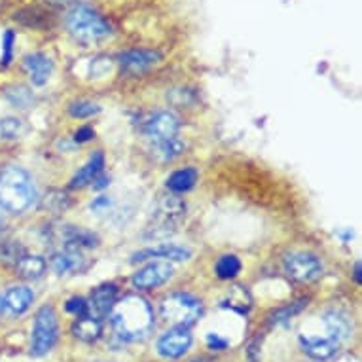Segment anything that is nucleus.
I'll return each instance as SVG.
<instances>
[{
  "label": "nucleus",
  "instance_id": "20e7f679",
  "mask_svg": "<svg viewBox=\"0 0 362 362\" xmlns=\"http://www.w3.org/2000/svg\"><path fill=\"white\" fill-rule=\"evenodd\" d=\"M186 203L178 197L171 196L161 199L158 207L152 213L148 226H146V238L148 239H163L167 235L177 232L180 220L185 218Z\"/></svg>",
  "mask_w": 362,
  "mask_h": 362
},
{
  "label": "nucleus",
  "instance_id": "4be33fe9",
  "mask_svg": "<svg viewBox=\"0 0 362 362\" xmlns=\"http://www.w3.org/2000/svg\"><path fill=\"white\" fill-rule=\"evenodd\" d=\"M46 260L42 258V256H29L23 255L19 258V262L16 264V269H18L19 277H23V279L29 281H36L40 279L42 275L46 274Z\"/></svg>",
  "mask_w": 362,
  "mask_h": 362
},
{
  "label": "nucleus",
  "instance_id": "423d86ee",
  "mask_svg": "<svg viewBox=\"0 0 362 362\" xmlns=\"http://www.w3.org/2000/svg\"><path fill=\"white\" fill-rule=\"evenodd\" d=\"M59 336V322L52 305L38 309L33 328V341H30V355L44 356L57 341Z\"/></svg>",
  "mask_w": 362,
  "mask_h": 362
},
{
  "label": "nucleus",
  "instance_id": "f257e3e1",
  "mask_svg": "<svg viewBox=\"0 0 362 362\" xmlns=\"http://www.w3.org/2000/svg\"><path fill=\"white\" fill-rule=\"evenodd\" d=\"M114 332L125 341H141L154 328V311L141 296H125L110 309Z\"/></svg>",
  "mask_w": 362,
  "mask_h": 362
},
{
  "label": "nucleus",
  "instance_id": "393cba45",
  "mask_svg": "<svg viewBox=\"0 0 362 362\" xmlns=\"http://www.w3.org/2000/svg\"><path fill=\"white\" fill-rule=\"evenodd\" d=\"M239 272H241V260L235 255L220 256L214 264V274L218 275L220 279H233L238 277Z\"/></svg>",
  "mask_w": 362,
  "mask_h": 362
},
{
  "label": "nucleus",
  "instance_id": "b1692460",
  "mask_svg": "<svg viewBox=\"0 0 362 362\" xmlns=\"http://www.w3.org/2000/svg\"><path fill=\"white\" fill-rule=\"evenodd\" d=\"M182 150H185V144L178 141V137L171 139V141H163V143H154V146H152L154 158L158 161H163V163L178 158L182 154Z\"/></svg>",
  "mask_w": 362,
  "mask_h": 362
},
{
  "label": "nucleus",
  "instance_id": "c756f323",
  "mask_svg": "<svg viewBox=\"0 0 362 362\" xmlns=\"http://www.w3.org/2000/svg\"><path fill=\"white\" fill-rule=\"evenodd\" d=\"M13 44H16V33L12 29L4 30L2 35V66L10 65V61L13 57Z\"/></svg>",
  "mask_w": 362,
  "mask_h": 362
},
{
  "label": "nucleus",
  "instance_id": "58836bf2",
  "mask_svg": "<svg viewBox=\"0 0 362 362\" xmlns=\"http://www.w3.org/2000/svg\"><path fill=\"white\" fill-rule=\"evenodd\" d=\"M4 313V302H2V298H0V315Z\"/></svg>",
  "mask_w": 362,
  "mask_h": 362
},
{
  "label": "nucleus",
  "instance_id": "2eb2a0df",
  "mask_svg": "<svg viewBox=\"0 0 362 362\" xmlns=\"http://www.w3.org/2000/svg\"><path fill=\"white\" fill-rule=\"evenodd\" d=\"M322 322L327 327L328 338L334 339L338 345L347 341L351 338V334H353V322H351L349 315L344 313V311H338V309L325 313Z\"/></svg>",
  "mask_w": 362,
  "mask_h": 362
},
{
  "label": "nucleus",
  "instance_id": "cd10ccee",
  "mask_svg": "<svg viewBox=\"0 0 362 362\" xmlns=\"http://www.w3.org/2000/svg\"><path fill=\"white\" fill-rule=\"evenodd\" d=\"M23 255V247L18 243H13V241H8V243H4L0 247V258L6 262V264H12V266H16L19 262V258Z\"/></svg>",
  "mask_w": 362,
  "mask_h": 362
},
{
  "label": "nucleus",
  "instance_id": "412c9836",
  "mask_svg": "<svg viewBox=\"0 0 362 362\" xmlns=\"http://www.w3.org/2000/svg\"><path fill=\"white\" fill-rule=\"evenodd\" d=\"M101 332V321L95 319V317H91V315H82V317H78L76 322L72 325V334H74L78 339L86 341V344H91V341L99 339Z\"/></svg>",
  "mask_w": 362,
  "mask_h": 362
},
{
  "label": "nucleus",
  "instance_id": "1a4fd4ad",
  "mask_svg": "<svg viewBox=\"0 0 362 362\" xmlns=\"http://www.w3.org/2000/svg\"><path fill=\"white\" fill-rule=\"evenodd\" d=\"M192 334L188 328L175 327L173 330L165 332L158 341V353L165 358H180L190 349Z\"/></svg>",
  "mask_w": 362,
  "mask_h": 362
},
{
  "label": "nucleus",
  "instance_id": "7ed1b4c3",
  "mask_svg": "<svg viewBox=\"0 0 362 362\" xmlns=\"http://www.w3.org/2000/svg\"><path fill=\"white\" fill-rule=\"evenodd\" d=\"M65 23L72 38L83 46L107 40L108 36L112 35L110 23L88 4H74L71 12L66 13Z\"/></svg>",
  "mask_w": 362,
  "mask_h": 362
},
{
  "label": "nucleus",
  "instance_id": "4468645a",
  "mask_svg": "<svg viewBox=\"0 0 362 362\" xmlns=\"http://www.w3.org/2000/svg\"><path fill=\"white\" fill-rule=\"evenodd\" d=\"M300 345H302L303 353L315 358V361H328L339 349V345L328 336L321 338V336H313V334H302L300 336Z\"/></svg>",
  "mask_w": 362,
  "mask_h": 362
},
{
  "label": "nucleus",
  "instance_id": "a878e982",
  "mask_svg": "<svg viewBox=\"0 0 362 362\" xmlns=\"http://www.w3.org/2000/svg\"><path fill=\"white\" fill-rule=\"evenodd\" d=\"M25 133V124L18 118H4L0 119V135L8 141L19 139Z\"/></svg>",
  "mask_w": 362,
  "mask_h": 362
},
{
  "label": "nucleus",
  "instance_id": "473e14b6",
  "mask_svg": "<svg viewBox=\"0 0 362 362\" xmlns=\"http://www.w3.org/2000/svg\"><path fill=\"white\" fill-rule=\"evenodd\" d=\"M110 71V59H97L91 63V76H105Z\"/></svg>",
  "mask_w": 362,
  "mask_h": 362
},
{
  "label": "nucleus",
  "instance_id": "e433bc0d",
  "mask_svg": "<svg viewBox=\"0 0 362 362\" xmlns=\"http://www.w3.org/2000/svg\"><path fill=\"white\" fill-rule=\"evenodd\" d=\"M353 277H355V281L356 283H361V264H358V262H356L355 264V274H353Z\"/></svg>",
  "mask_w": 362,
  "mask_h": 362
},
{
  "label": "nucleus",
  "instance_id": "2f4dec72",
  "mask_svg": "<svg viewBox=\"0 0 362 362\" xmlns=\"http://www.w3.org/2000/svg\"><path fill=\"white\" fill-rule=\"evenodd\" d=\"M66 311L72 313L74 317H82V315H88V302L83 298H71L66 302Z\"/></svg>",
  "mask_w": 362,
  "mask_h": 362
},
{
  "label": "nucleus",
  "instance_id": "9d476101",
  "mask_svg": "<svg viewBox=\"0 0 362 362\" xmlns=\"http://www.w3.org/2000/svg\"><path fill=\"white\" fill-rule=\"evenodd\" d=\"M178 131H180V119L173 112H158L146 124V135L152 144L177 139Z\"/></svg>",
  "mask_w": 362,
  "mask_h": 362
},
{
  "label": "nucleus",
  "instance_id": "6ab92c4d",
  "mask_svg": "<svg viewBox=\"0 0 362 362\" xmlns=\"http://www.w3.org/2000/svg\"><path fill=\"white\" fill-rule=\"evenodd\" d=\"M35 300V294L29 286H12L10 291L4 294L2 302H4V311L10 315H23L30 308V303Z\"/></svg>",
  "mask_w": 362,
  "mask_h": 362
},
{
  "label": "nucleus",
  "instance_id": "a211bd4d",
  "mask_svg": "<svg viewBox=\"0 0 362 362\" xmlns=\"http://www.w3.org/2000/svg\"><path fill=\"white\" fill-rule=\"evenodd\" d=\"M57 239L61 241V245H65V249H91V247H97L99 239H97L95 233L86 232L82 228H74V226H65L57 232Z\"/></svg>",
  "mask_w": 362,
  "mask_h": 362
},
{
  "label": "nucleus",
  "instance_id": "dca6fc26",
  "mask_svg": "<svg viewBox=\"0 0 362 362\" xmlns=\"http://www.w3.org/2000/svg\"><path fill=\"white\" fill-rule=\"evenodd\" d=\"M52 267H54L57 275L80 274L88 267V262H86L80 250L65 249L52 256Z\"/></svg>",
  "mask_w": 362,
  "mask_h": 362
},
{
  "label": "nucleus",
  "instance_id": "72a5a7b5",
  "mask_svg": "<svg viewBox=\"0 0 362 362\" xmlns=\"http://www.w3.org/2000/svg\"><path fill=\"white\" fill-rule=\"evenodd\" d=\"M93 137H95V131H93V127H89V125H83V127H80V129L74 133V141H76V143H88V141H91Z\"/></svg>",
  "mask_w": 362,
  "mask_h": 362
},
{
  "label": "nucleus",
  "instance_id": "f704fd0d",
  "mask_svg": "<svg viewBox=\"0 0 362 362\" xmlns=\"http://www.w3.org/2000/svg\"><path fill=\"white\" fill-rule=\"evenodd\" d=\"M207 345L214 351H222L228 347V341L224 338H220L218 334H209L207 336Z\"/></svg>",
  "mask_w": 362,
  "mask_h": 362
},
{
  "label": "nucleus",
  "instance_id": "ddd939ff",
  "mask_svg": "<svg viewBox=\"0 0 362 362\" xmlns=\"http://www.w3.org/2000/svg\"><path fill=\"white\" fill-rule=\"evenodd\" d=\"M192 256L190 249L186 247H178V245H160V247H150V249H143L131 256V262L137 264V262H146V260H167V262H182L188 260Z\"/></svg>",
  "mask_w": 362,
  "mask_h": 362
},
{
  "label": "nucleus",
  "instance_id": "9b49d317",
  "mask_svg": "<svg viewBox=\"0 0 362 362\" xmlns=\"http://www.w3.org/2000/svg\"><path fill=\"white\" fill-rule=\"evenodd\" d=\"M161 61V55L154 49H129L119 55V66L127 74H144Z\"/></svg>",
  "mask_w": 362,
  "mask_h": 362
},
{
  "label": "nucleus",
  "instance_id": "0eeeda50",
  "mask_svg": "<svg viewBox=\"0 0 362 362\" xmlns=\"http://www.w3.org/2000/svg\"><path fill=\"white\" fill-rule=\"evenodd\" d=\"M285 269L286 274L298 283H311V281H317L322 275L321 260L317 256L305 255V252L288 256L285 260Z\"/></svg>",
  "mask_w": 362,
  "mask_h": 362
},
{
  "label": "nucleus",
  "instance_id": "bb28decb",
  "mask_svg": "<svg viewBox=\"0 0 362 362\" xmlns=\"http://www.w3.org/2000/svg\"><path fill=\"white\" fill-rule=\"evenodd\" d=\"M6 97H8V101L18 108H27L30 107V103H33V93H30L29 89L25 88V86H18V88L8 89Z\"/></svg>",
  "mask_w": 362,
  "mask_h": 362
},
{
  "label": "nucleus",
  "instance_id": "7c9ffc66",
  "mask_svg": "<svg viewBox=\"0 0 362 362\" xmlns=\"http://www.w3.org/2000/svg\"><path fill=\"white\" fill-rule=\"evenodd\" d=\"M308 305V300H300V302H294L291 303V305H286V308L279 309V311H275L274 315H272V322H283L286 321V319H291L292 315H296L300 309H303Z\"/></svg>",
  "mask_w": 362,
  "mask_h": 362
},
{
  "label": "nucleus",
  "instance_id": "4c0bfd02",
  "mask_svg": "<svg viewBox=\"0 0 362 362\" xmlns=\"http://www.w3.org/2000/svg\"><path fill=\"white\" fill-rule=\"evenodd\" d=\"M55 4H61V6H66V4H72V2H76V0H54Z\"/></svg>",
  "mask_w": 362,
  "mask_h": 362
},
{
  "label": "nucleus",
  "instance_id": "f3484780",
  "mask_svg": "<svg viewBox=\"0 0 362 362\" xmlns=\"http://www.w3.org/2000/svg\"><path fill=\"white\" fill-rule=\"evenodd\" d=\"M23 66L35 86H44L54 72V61L44 54H30L23 59Z\"/></svg>",
  "mask_w": 362,
  "mask_h": 362
},
{
  "label": "nucleus",
  "instance_id": "5701e85b",
  "mask_svg": "<svg viewBox=\"0 0 362 362\" xmlns=\"http://www.w3.org/2000/svg\"><path fill=\"white\" fill-rule=\"evenodd\" d=\"M197 171L194 167H186V169H180V171H175L171 177L167 178V188L173 192V194H185V192H190L197 182Z\"/></svg>",
  "mask_w": 362,
  "mask_h": 362
},
{
  "label": "nucleus",
  "instance_id": "39448f33",
  "mask_svg": "<svg viewBox=\"0 0 362 362\" xmlns=\"http://www.w3.org/2000/svg\"><path fill=\"white\" fill-rule=\"evenodd\" d=\"M202 302L185 292H175L161 302V317L175 327L190 328L202 317Z\"/></svg>",
  "mask_w": 362,
  "mask_h": 362
},
{
  "label": "nucleus",
  "instance_id": "6e6552de",
  "mask_svg": "<svg viewBox=\"0 0 362 362\" xmlns=\"http://www.w3.org/2000/svg\"><path fill=\"white\" fill-rule=\"evenodd\" d=\"M173 277V266L167 260L152 262L143 269H139L137 274L133 275V285L139 291H152L158 286L165 285L167 281Z\"/></svg>",
  "mask_w": 362,
  "mask_h": 362
},
{
  "label": "nucleus",
  "instance_id": "aec40b11",
  "mask_svg": "<svg viewBox=\"0 0 362 362\" xmlns=\"http://www.w3.org/2000/svg\"><path fill=\"white\" fill-rule=\"evenodd\" d=\"M103 167H105V156L103 152H95L89 158L88 163L74 175V178L71 180V188H83V186L91 185L103 173Z\"/></svg>",
  "mask_w": 362,
  "mask_h": 362
},
{
  "label": "nucleus",
  "instance_id": "f03ea898",
  "mask_svg": "<svg viewBox=\"0 0 362 362\" xmlns=\"http://www.w3.org/2000/svg\"><path fill=\"white\" fill-rule=\"evenodd\" d=\"M36 202V186L29 173L18 165L0 171V209L21 214Z\"/></svg>",
  "mask_w": 362,
  "mask_h": 362
},
{
  "label": "nucleus",
  "instance_id": "f8f14e48",
  "mask_svg": "<svg viewBox=\"0 0 362 362\" xmlns=\"http://www.w3.org/2000/svg\"><path fill=\"white\" fill-rule=\"evenodd\" d=\"M116 296H118V286L112 285V283L97 286L95 291L91 292V296H89L88 315L103 321L110 313L114 303H116Z\"/></svg>",
  "mask_w": 362,
  "mask_h": 362
},
{
  "label": "nucleus",
  "instance_id": "c85d7f7f",
  "mask_svg": "<svg viewBox=\"0 0 362 362\" xmlns=\"http://www.w3.org/2000/svg\"><path fill=\"white\" fill-rule=\"evenodd\" d=\"M99 110H101V108L97 107L95 103H89V101L72 103L71 108H69V112H71L74 118H91V116L99 114Z\"/></svg>",
  "mask_w": 362,
  "mask_h": 362
},
{
  "label": "nucleus",
  "instance_id": "c9c22d12",
  "mask_svg": "<svg viewBox=\"0 0 362 362\" xmlns=\"http://www.w3.org/2000/svg\"><path fill=\"white\" fill-rule=\"evenodd\" d=\"M108 209H110V199L108 197H97L95 202L91 203V211H95V213H107Z\"/></svg>",
  "mask_w": 362,
  "mask_h": 362
}]
</instances>
